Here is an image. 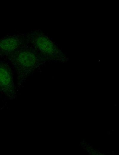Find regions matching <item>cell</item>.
Listing matches in <instances>:
<instances>
[{"instance_id":"6da1fadb","label":"cell","mask_w":119,"mask_h":155,"mask_svg":"<svg viewBox=\"0 0 119 155\" xmlns=\"http://www.w3.org/2000/svg\"><path fill=\"white\" fill-rule=\"evenodd\" d=\"M5 58L10 62L16 73L18 87L22 86L46 62L26 41Z\"/></svg>"},{"instance_id":"7a4b0ae2","label":"cell","mask_w":119,"mask_h":155,"mask_svg":"<svg viewBox=\"0 0 119 155\" xmlns=\"http://www.w3.org/2000/svg\"><path fill=\"white\" fill-rule=\"evenodd\" d=\"M26 42L46 62L58 59L59 52L49 37L40 30L34 29L24 34Z\"/></svg>"},{"instance_id":"3957f363","label":"cell","mask_w":119,"mask_h":155,"mask_svg":"<svg viewBox=\"0 0 119 155\" xmlns=\"http://www.w3.org/2000/svg\"><path fill=\"white\" fill-rule=\"evenodd\" d=\"M26 42L24 34L9 35L0 37V58H5Z\"/></svg>"},{"instance_id":"277c9868","label":"cell","mask_w":119,"mask_h":155,"mask_svg":"<svg viewBox=\"0 0 119 155\" xmlns=\"http://www.w3.org/2000/svg\"><path fill=\"white\" fill-rule=\"evenodd\" d=\"M14 81L12 69L6 62L0 61V90L10 95L13 92Z\"/></svg>"},{"instance_id":"5b68a950","label":"cell","mask_w":119,"mask_h":155,"mask_svg":"<svg viewBox=\"0 0 119 155\" xmlns=\"http://www.w3.org/2000/svg\"><path fill=\"white\" fill-rule=\"evenodd\" d=\"M86 148L85 147V148H84V149H83V151H84V150H86Z\"/></svg>"},{"instance_id":"8992f818","label":"cell","mask_w":119,"mask_h":155,"mask_svg":"<svg viewBox=\"0 0 119 155\" xmlns=\"http://www.w3.org/2000/svg\"><path fill=\"white\" fill-rule=\"evenodd\" d=\"M110 132H109H109L108 133V134H110Z\"/></svg>"},{"instance_id":"52a82bcc","label":"cell","mask_w":119,"mask_h":155,"mask_svg":"<svg viewBox=\"0 0 119 155\" xmlns=\"http://www.w3.org/2000/svg\"><path fill=\"white\" fill-rule=\"evenodd\" d=\"M97 152H100V151L99 150H98V151Z\"/></svg>"},{"instance_id":"ba28073f","label":"cell","mask_w":119,"mask_h":155,"mask_svg":"<svg viewBox=\"0 0 119 155\" xmlns=\"http://www.w3.org/2000/svg\"><path fill=\"white\" fill-rule=\"evenodd\" d=\"M112 131H114V130H112Z\"/></svg>"},{"instance_id":"9c48e42d","label":"cell","mask_w":119,"mask_h":155,"mask_svg":"<svg viewBox=\"0 0 119 155\" xmlns=\"http://www.w3.org/2000/svg\"><path fill=\"white\" fill-rule=\"evenodd\" d=\"M112 152H114V151H112Z\"/></svg>"},{"instance_id":"30bf717a","label":"cell","mask_w":119,"mask_h":155,"mask_svg":"<svg viewBox=\"0 0 119 155\" xmlns=\"http://www.w3.org/2000/svg\"><path fill=\"white\" fill-rule=\"evenodd\" d=\"M108 153V154H109V151Z\"/></svg>"},{"instance_id":"8fae6325","label":"cell","mask_w":119,"mask_h":155,"mask_svg":"<svg viewBox=\"0 0 119 155\" xmlns=\"http://www.w3.org/2000/svg\"><path fill=\"white\" fill-rule=\"evenodd\" d=\"M112 153L113 154V153H114V152H112Z\"/></svg>"}]
</instances>
